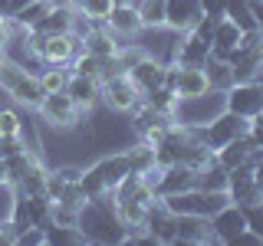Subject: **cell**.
Segmentation results:
<instances>
[{
	"label": "cell",
	"mask_w": 263,
	"mask_h": 246,
	"mask_svg": "<svg viewBox=\"0 0 263 246\" xmlns=\"http://www.w3.org/2000/svg\"><path fill=\"white\" fill-rule=\"evenodd\" d=\"M79 230L86 243H125V227H122L109 194L89 197L79 207Z\"/></svg>",
	"instance_id": "obj_1"
},
{
	"label": "cell",
	"mask_w": 263,
	"mask_h": 246,
	"mask_svg": "<svg viewBox=\"0 0 263 246\" xmlns=\"http://www.w3.org/2000/svg\"><path fill=\"white\" fill-rule=\"evenodd\" d=\"M0 89H4L16 105H23V109H30V112H36L40 102L46 98L36 72L27 69V66H20V63H13V59H7L4 69H0Z\"/></svg>",
	"instance_id": "obj_2"
},
{
	"label": "cell",
	"mask_w": 263,
	"mask_h": 246,
	"mask_svg": "<svg viewBox=\"0 0 263 246\" xmlns=\"http://www.w3.org/2000/svg\"><path fill=\"white\" fill-rule=\"evenodd\" d=\"M128 158L125 151L119 154H105V158L92 161L89 168H82V177H79V187L86 197H102V194H112V187L119 184L122 177L128 174Z\"/></svg>",
	"instance_id": "obj_3"
},
{
	"label": "cell",
	"mask_w": 263,
	"mask_h": 246,
	"mask_svg": "<svg viewBox=\"0 0 263 246\" xmlns=\"http://www.w3.org/2000/svg\"><path fill=\"white\" fill-rule=\"evenodd\" d=\"M227 109V98L220 89H208L204 95H194V98H178L175 105V115L171 118L178 125H187V128H204L211 118H217L220 112Z\"/></svg>",
	"instance_id": "obj_4"
},
{
	"label": "cell",
	"mask_w": 263,
	"mask_h": 246,
	"mask_svg": "<svg viewBox=\"0 0 263 246\" xmlns=\"http://www.w3.org/2000/svg\"><path fill=\"white\" fill-rule=\"evenodd\" d=\"M33 33H36V30H33ZM40 36H43V33H40ZM79 53H82V33L69 30V33H53V36L40 39L36 59L43 66H69Z\"/></svg>",
	"instance_id": "obj_5"
},
{
	"label": "cell",
	"mask_w": 263,
	"mask_h": 246,
	"mask_svg": "<svg viewBox=\"0 0 263 246\" xmlns=\"http://www.w3.org/2000/svg\"><path fill=\"white\" fill-rule=\"evenodd\" d=\"M247 128H250V118H240V115H234V112L224 109L217 118H211L204 128H197V135H201V141L208 145L211 151H220L227 141L247 135Z\"/></svg>",
	"instance_id": "obj_6"
},
{
	"label": "cell",
	"mask_w": 263,
	"mask_h": 246,
	"mask_svg": "<svg viewBox=\"0 0 263 246\" xmlns=\"http://www.w3.org/2000/svg\"><path fill=\"white\" fill-rule=\"evenodd\" d=\"M36 115H40V121L53 131H69V128H76V121H79V109L66 92H49L43 102H40Z\"/></svg>",
	"instance_id": "obj_7"
},
{
	"label": "cell",
	"mask_w": 263,
	"mask_h": 246,
	"mask_svg": "<svg viewBox=\"0 0 263 246\" xmlns=\"http://www.w3.org/2000/svg\"><path fill=\"white\" fill-rule=\"evenodd\" d=\"M102 102H105L109 112L128 115L138 102H142V92H138V86L132 82L128 72H119V76L102 79Z\"/></svg>",
	"instance_id": "obj_8"
},
{
	"label": "cell",
	"mask_w": 263,
	"mask_h": 246,
	"mask_svg": "<svg viewBox=\"0 0 263 246\" xmlns=\"http://www.w3.org/2000/svg\"><path fill=\"white\" fill-rule=\"evenodd\" d=\"M224 98H227V112L240 115V118H253V115L263 112V86L257 79L234 82L224 92Z\"/></svg>",
	"instance_id": "obj_9"
},
{
	"label": "cell",
	"mask_w": 263,
	"mask_h": 246,
	"mask_svg": "<svg viewBox=\"0 0 263 246\" xmlns=\"http://www.w3.org/2000/svg\"><path fill=\"white\" fill-rule=\"evenodd\" d=\"M105 30L112 33L119 43H128V39H138L145 30L142 16H138V7L135 4H115L109 16H105Z\"/></svg>",
	"instance_id": "obj_10"
},
{
	"label": "cell",
	"mask_w": 263,
	"mask_h": 246,
	"mask_svg": "<svg viewBox=\"0 0 263 246\" xmlns=\"http://www.w3.org/2000/svg\"><path fill=\"white\" fill-rule=\"evenodd\" d=\"M247 230V213H243V207L240 203H234L230 200L227 207H220L217 213L211 217V233H214V243H224V246H230Z\"/></svg>",
	"instance_id": "obj_11"
},
{
	"label": "cell",
	"mask_w": 263,
	"mask_h": 246,
	"mask_svg": "<svg viewBox=\"0 0 263 246\" xmlns=\"http://www.w3.org/2000/svg\"><path fill=\"white\" fill-rule=\"evenodd\" d=\"M201 20H204L201 0H168V7H164V27L175 33H191Z\"/></svg>",
	"instance_id": "obj_12"
},
{
	"label": "cell",
	"mask_w": 263,
	"mask_h": 246,
	"mask_svg": "<svg viewBox=\"0 0 263 246\" xmlns=\"http://www.w3.org/2000/svg\"><path fill=\"white\" fill-rule=\"evenodd\" d=\"M66 95L76 102L79 112H89L96 105H102V79H92V76H76L69 72V82H66Z\"/></svg>",
	"instance_id": "obj_13"
},
{
	"label": "cell",
	"mask_w": 263,
	"mask_h": 246,
	"mask_svg": "<svg viewBox=\"0 0 263 246\" xmlns=\"http://www.w3.org/2000/svg\"><path fill=\"white\" fill-rule=\"evenodd\" d=\"M82 20H86V16H82ZM119 46L122 43L105 30V23H89L86 20V27H82V49H86V53L99 56V59H112V56L119 53Z\"/></svg>",
	"instance_id": "obj_14"
},
{
	"label": "cell",
	"mask_w": 263,
	"mask_h": 246,
	"mask_svg": "<svg viewBox=\"0 0 263 246\" xmlns=\"http://www.w3.org/2000/svg\"><path fill=\"white\" fill-rule=\"evenodd\" d=\"M178 217V213H175ZM204 246V243H214V233H211V217H197V213H181L178 217V240L175 246Z\"/></svg>",
	"instance_id": "obj_15"
},
{
	"label": "cell",
	"mask_w": 263,
	"mask_h": 246,
	"mask_svg": "<svg viewBox=\"0 0 263 246\" xmlns=\"http://www.w3.org/2000/svg\"><path fill=\"white\" fill-rule=\"evenodd\" d=\"M187 187H197V171H191L187 164H168V168H161L158 180H155V194L158 197L187 191Z\"/></svg>",
	"instance_id": "obj_16"
},
{
	"label": "cell",
	"mask_w": 263,
	"mask_h": 246,
	"mask_svg": "<svg viewBox=\"0 0 263 246\" xmlns=\"http://www.w3.org/2000/svg\"><path fill=\"white\" fill-rule=\"evenodd\" d=\"M208 56H211V43L208 39H201L197 33H181V39H178V46H175V66H194V69H201L204 63H208Z\"/></svg>",
	"instance_id": "obj_17"
},
{
	"label": "cell",
	"mask_w": 263,
	"mask_h": 246,
	"mask_svg": "<svg viewBox=\"0 0 263 246\" xmlns=\"http://www.w3.org/2000/svg\"><path fill=\"white\" fill-rule=\"evenodd\" d=\"M164 72H168V63H161L158 56H145L138 66H132V69H128V76H132V82L138 86L142 98H145L152 89L164 86Z\"/></svg>",
	"instance_id": "obj_18"
},
{
	"label": "cell",
	"mask_w": 263,
	"mask_h": 246,
	"mask_svg": "<svg viewBox=\"0 0 263 246\" xmlns=\"http://www.w3.org/2000/svg\"><path fill=\"white\" fill-rule=\"evenodd\" d=\"M76 20H79V13L72 10L69 4H53V7H49V13L33 30L43 33V36H53V33H69V30H76Z\"/></svg>",
	"instance_id": "obj_19"
},
{
	"label": "cell",
	"mask_w": 263,
	"mask_h": 246,
	"mask_svg": "<svg viewBox=\"0 0 263 246\" xmlns=\"http://www.w3.org/2000/svg\"><path fill=\"white\" fill-rule=\"evenodd\" d=\"M240 36H243V30L237 27L234 20L220 16L217 27H214V36H211V53H214V56H220V59H227V56L237 49V43H240Z\"/></svg>",
	"instance_id": "obj_20"
},
{
	"label": "cell",
	"mask_w": 263,
	"mask_h": 246,
	"mask_svg": "<svg viewBox=\"0 0 263 246\" xmlns=\"http://www.w3.org/2000/svg\"><path fill=\"white\" fill-rule=\"evenodd\" d=\"M257 141H253V138H250V131H247V135H240V138H234V141H227L224 148H220V151H214V154H217V161L220 164H224V168L230 171V168H237V164H243L247 158H250V154L253 151H257Z\"/></svg>",
	"instance_id": "obj_21"
},
{
	"label": "cell",
	"mask_w": 263,
	"mask_h": 246,
	"mask_svg": "<svg viewBox=\"0 0 263 246\" xmlns=\"http://www.w3.org/2000/svg\"><path fill=\"white\" fill-rule=\"evenodd\" d=\"M204 72H208V82H211V89H220V92H227L230 86H234V69H230V63L227 59H220V56H208V63H204Z\"/></svg>",
	"instance_id": "obj_22"
},
{
	"label": "cell",
	"mask_w": 263,
	"mask_h": 246,
	"mask_svg": "<svg viewBox=\"0 0 263 246\" xmlns=\"http://www.w3.org/2000/svg\"><path fill=\"white\" fill-rule=\"evenodd\" d=\"M53 4H56V0H33V4H27L23 10H16L10 16V23H13V27H20V30H33L49 13V7H53Z\"/></svg>",
	"instance_id": "obj_23"
},
{
	"label": "cell",
	"mask_w": 263,
	"mask_h": 246,
	"mask_svg": "<svg viewBox=\"0 0 263 246\" xmlns=\"http://www.w3.org/2000/svg\"><path fill=\"white\" fill-rule=\"evenodd\" d=\"M46 180H49V168L36 158V161L30 164V171L20 177L16 191H20V194H46Z\"/></svg>",
	"instance_id": "obj_24"
},
{
	"label": "cell",
	"mask_w": 263,
	"mask_h": 246,
	"mask_svg": "<svg viewBox=\"0 0 263 246\" xmlns=\"http://www.w3.org/2000/svg\"><path fill=\"white\" fill-rule=\"evenodd\" d=\"M227 184H230V171L220 161H214L204 171H197V187L201 191H227Z\"/></svg>",
	"instance_id": "obj_25"
},
{
	"label": "cell",
	"mask_w": 263,
	"mask_h": 246,
	"mask_svg": "<svg viewBox=\"0 0 263 246\" xmlns=\"http://www.w3.org/2000/svg\"><path fill=\"white\" fill-rule=\"evenodd\" d=\"M43 92H66V82H69V66H40L36 72Z\"/></svg>",
	"instance_id": "obj_26"
},
{
	"label": "cell",
	"mask_w": 263,
	"mask_h": 246,
	"mask_svg": "<svg viewBox=\"0 0 263 246\" xmlns=\"http://www.w3.org/2000/svg\"><path fill=\"white\" fill-rule=\"evenodd\" d=\"M138 16H142L145 30H161L164 27V7L168 0H138Z\"/></svg>",
	"instance_id": "obj_27"
},
{
	"label": "cell",
	"mask_w": 263,
	"mask_h": 246,
	"mask_svg": "<svg viewBox=\"0 0 263 246\" xmlns=\"http://www.w3.org/2000/svg\"><path fill=\"white\" fill-rule=\"evenodd\" d=\"M224 16H227V20H234L243 33L247 30H257L253 13H250V4H247V0H224Z\"/></svg>",
	"instance_id": "obj_28"
},
{
	"label": "cell",
	"mask_w": 263,
	"mask_h": 246,
	"mask_svg": "<svg viewBox=\"0 0 263 246\" xmlns=\"http://www.w3.org/2000/svg\"><path fill=\"white\" fill-rule=\"evenodd\" d=\"M102 69H105V59H99V56L86 53V49H82L76 59L69 63V72H76V76H92V79H102Z\"/></svg>",
	"instance_id": "obj_29"
},
{
	"label": "cell",
	"mask_w": 263,
	"mask_h": 246,
	"mask_svg": "<svg viewBox=\"0 0 263 246\" xmlns=\"http://www.w3.org/2000/svg\"><path fill=\"white\" fill-rule=\"evenodd\" d=\"M53 223H60V227H79V207L63 203V200H53Z\"/></svg>",
	"instance_id": "obj_30"
},
{
	"label": "cell",
	"mask_w": 263,
	"mask_h": 246,
	"mask_svg": "<svg viewBox=\"0 0 263 246\" xmlns=\"http://www.w3.org/2000/svg\"><path fill=\"white\" fill-rule=\"evenodd\" d=\"M20 128H23L20 112H16V109H0V138H13V135H20Z\"/></svg>",
	"instance_id": "obj_31"
},
{
	"label": "cell",
	"mask_w": 263,
	"mask_h": 246,
	"mask_svg": "<svg viewBox=\"0 0 263 246\" xmlns=\"http://www.w3.org/2000/svg\"><path fill=\"white\" fill-rule=\"evenodd\" d=\"M243 213H247V227H250L253 233L263 240V200L250 203V207H243Z\"/></svg>",
	"instance_id": "obj_32"
},
{
	"label": "cell",
	"mask_w": 263,
	"mask_h": 246,
	"mask_svg": "<svg viewBox=\"0 0 263 246\" xmlns=\"http://www.w3.org/2000/svg\"><path fill=\"white\" fill-rule=\"evenodd\" d=\"M13 243H20V246H40V243H46V230L43 227H27V230H20L16 233V240Z\"/></svg>",
	"instance_id": "obj_33"
},
{
	"label": "cell",
	"mask_w": 263,
	"mask_h": 246,
	"mask_svg": "<svg viewBox=\"0 0 263 246\" xmlns=\"http://www.w3.org/2000/svg\"><path fill=\"white\" fill-rule=\"evenodd\" d=\"M253 184L263 194V148H257V154H253Z\"/></svg>",
	"instance_id": "obj_34"
},
{
	"label": "cell",
	"mask_w": 263,
	"mask_h": 246,
	"mask_svg": "<svg viewBox=\"0 0 263 246\" xmlns=\"http://www.w3.org/2000/svg\"><path fill=\"white\" fill-rule=\"evenodd\" d=\"M27 4H33V0H0V13H4V16H13L16 10H23Z\"/></svg>",
	"instance_id": "obj_35"
},
{
	"label": "cell",
	"mask_w": 263,
	"mask_h": 246,
	"mask_svg": "<svg viewBox=\"0 0 263 246\" xmlns=\"http://www.w3.org/2000/svg\"><path fill=\"white\" fill-rule=\"evenodd\" d=\"M10 33H13L10 16H4V13H0V46H7V43H10Z\"/></svg>",
	"instance_id": "obj_36"
},
{
	"label": "cell",
	"mask_w": 263,
	"mask_h": 246,
	"mask_svg": "<svg viewBox=\"0 0 263 246\" xmlns=\"http://www.w3.org/2000/svg\"><path fill=\"white\" fill-rule=\"evenodd\" d=\"M250 4V13H253V23L263 30V0H247Z\"/></svg>",
	"instance_id": "obj_37"
},
{
	"label": "cell",
	"mask_w": 263,
	"mask_h": 246,
	"mask_svg": "<svg viewBox=\"0 0 263 246\" xmlns=\"http://www.w3.org/2000/svg\"><path fill=\"white\" fill-rule=\"evenodd\" d=\"M7 59H10V56H7V49L0 46V69H4V63H7Z\"/></svg>",
	"instance_id": "obj_38"
}]
</instances>
